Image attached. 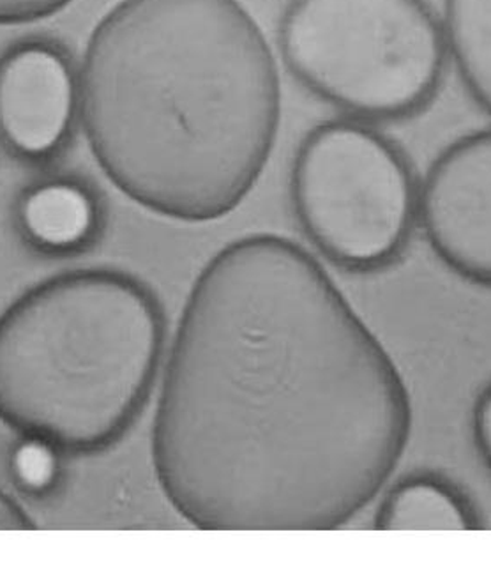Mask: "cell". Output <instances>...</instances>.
<instances>
[{"label": "cell", "instance_id": "cell-6", "mask_svg": "<svg viewBox=\"0 0 491 564\" xmlns=\"http://www.w3.org/2000/svg\"><path fill=\"white\" fill-rule=\"evenodd\" d=\"M417 225L446 268L491 289V128L438 154L419 183Z\"/></svg>", "mask_w": 491, "mask_h": 564}, {"label": "cell", "instance_id": "cell-10", "mask_svg": "<svg viewBox=\"0 0 491 564\" xmlns=\"http://www.w3.org/2000/svg\"><path fill=\"white\" fill-rule=\"evenodd\" d=\"M440 22L465 89L491 116V0H446Z\"/></svg>", "mask_w": 491, "mask_h": 564}, {"label": "cell", "instance_id": "cell-8", "mask_svg": "<svg viewBox=\"0 0 491 564\" xmlns=\"http://www.w3.org/2000/svg\"><path fill=\"white\" fill-rule=\"evenodd\" d=\"M17 221L23 239L46 256H72L95 241L101 206L95 192L72 177L32 184L20 197Z\"/></svg>", "mask_w": 491, "mask_h": 564}, {"label": "cell", "instance_id": "cell-9", "mask_svg": "<svg viewBox=\"0 0 491 564\" xmlns=\"http://www.w3.org/2000/svg\"><path fill=\"white\" fill-rule=\"evenodd\" d=\"M481 524L469 496L435 473L397 479L375 516L379 531H476Z\"/></svg>", "mask_w": 491, "mask_h": 564}, {"label": "cell", "instance_id": "cell-5", "mask_svg": "<svg viewBox=\"0 0 491 564\" xmlns=\"http://www.w3.org/2000/svg\"><path fill=\"white\" fill-rule=\"evenodd\" d=\"M291 200L313 247L353 273L396 262L419 218V183L402 149L371 122L347 116L304 137Z\"/></svg>", "mask_w": 491, "mask_h": 564}, {"label": "cell", "instance_id": "cell-1", "mask_svg": "<svg viewBox=\"0 0 491 564\" xmlns=\"http://www.w3.org/2000/svg\"><path fill=\"white\" fill-rule=\"evenodd\" d=\"M405 379L324 265L255 234L201 269L152 429L157 484L204 531H332L412 432Z\"/></svg>", "mask_w": 491, "mask_h": 564}, {"label": "cell", "instance_id": "cell-12", "mask_svg": "<svg viewBox=\"0 0 491 564\" xmlns=\"http://www.w3.org/2000/svg\"><path fill=\"white\" fill-rule=\"evenodd\" d=\"M73 0H0V25L37 22L63 11Z\"/></svg>", "mask_w": 491, "mask_h": 564}, {"label": "cell", "instance_id": "cell-2", "mask_svg": "<svg viewBox=\"0 0 491 564\" xmlns=\"http://www.w3.org/2000/svg\"><path fill=\"white\" fill-rule=\"evenodd\" d=\"M76 90L110 183L189 224L248 197L282 117L276 58L239 0H121L90 34Z\"/></svg>", "mask_w": 491, "mask_h": 564}, {"label": "cell", "instance_id": "cell-14", "mask_svg": "<svg viewBox=\"0 0 491 564\" xmlns=\"http://www.w3.org/2000/svg\"><path fill=\"white\" fill-rule=\"evenodd\" d=\"M36 528L28 511L0 488V531H29Z\"/></svg>", "mask_w": 491, "mask_h": 564}, {"label": "cell", "instance_id": "cell-4", "mask_svg": "<svg viewBox=\"0 0 491 564\" xmlns=\"http://www.w3.org/2000/svg\"><path fill=\"white\" fill-rule=\"evenodd\" d=\"M280 50L301 86L367 122L421 112L449 61L443 22L426 0H291Z\"/></svg>", "mask_w": 491, "mask_h": 564}, {"label": "cell", "instance_id": "cell-7", "mask_svg": "<svg viewBox=\"0 0 491 564\" xmlns=\"http://www.w3.org/2000/svg\"><path fill=\"white\" fill-rule=\"evenodd\" d=\"M78 90L66 58L45 43H23L0 58V140L29 162L64 144Z\"/></svg>", "mask_w": 491, "mask_h": 564}, {"label": "cell", "instance_id": "cell-13", "mask_svg": "<svg viewBox=\"0 0 491 564\" xmlns=\"http://www.w3.org/2000/svg\"><path fill=\"white\" fill-rule=\"evenodd\" d=\"M470 429L476 452L491 475V382L484 386L473 403Z\"/></svg>", "mask_w": 491, "mask_h": 564}, {"label": "cell", "instance_id": "cell-11", "mask_svg": "<svg viewBox=\"0 0 491 564\" xmlns=\"http://www.w3.org/2000/svg\"><path fill=\"white\" fill-rule=\"evenodd\" d=\"M67 453L45 437L19 434L8 452V473L14 488L25 498H52L64 481Z\"/></svg>", "mask_w": 491, "mask_h": 564}, {"label": "cell", "instance_id": "cell-3", "mask_svg": "<svg viewBox=\"0 0 491 564\" xmlns=\"http://www.w3.org/2000/svg\"><path fill=\"white\" fill-rule=\"evenodd\" d=\"M165 333L160 303L131 274L48 278L0 315V421L66 453L110 448L148 402Z\"/></svg>", "mask_w": 491, "mask_h": 564}]
</instances>
